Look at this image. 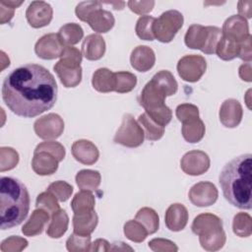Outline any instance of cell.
Masks as SVG:
<instances>
[{"instance_id":"1","label":"cell","mask_w":252,"mask_h":252,"mask_svg":"<svg viewBox=\"0 0 252 252\" xmlns=\"http://www.w3.org/2000/svg\"><path fill=\"white\" fill-rule=\"evenodd\" d=\"M58 88L43 66L27 64L14 69L2 84V98L8 108L22 117H35L56 102Z\"/></svg>"},{"instance_id":"2","label":"cell","mask_w":252,"mask_h":252,"mask_svg":"<svg viewBox=\"0 0 252 252\" xmlns=\"http://www.w3.org/2000/svg\"><path fill=\"white\" fill-rule=\"evenodd\" d=\"M252 156L240 155L221 169L219 182L223 197L232 206L250 210L252 207Z\"/></svg>"},{"instance_id":"3","label":"cell","mask_w":252,"mask_h":252,"mask_svg":"<svg viewBox=\"0 0 252 252\" xmlns=\"http://www.w3.org/2000/svg\"><path fill=\"white\" fill-rule=\"evenodd\" d=\"M30 194L27 187L13 177L0 179V220L1 229L21 224L30 211Z\"/></svg>"},{"instance_id":"4","label":"cell","mask_w":252,"mask_h":252,"mask_svg":"<svg viewBox=\"0 0 252 252\" xmlns=\"http://www.w3.org/2000/svg\"><path fill=\"white\" fill-rule=\"evenodd\" d=\"M183 15L177 10H168L163 12L158 19H155L153 25V33L158 41L170 42L178 31L183 26Z\"/></svg>"},{"instance_id":"5","label":"cell","mask_w":252,"mask_h":252,"mask_svg":"<svg viewBox=\"0 0 252 252\" xmlns=\"http://www.w3.org/2000/svg\"><path fill=\"white\" fill-rule=\"evenodd\" d=\"M145 133L141 125L134 119L133 115L126 113L123 115L122 122L113 138L115 144L128 148H137L144 142Z\"/></svg>"},{"instance_id":"6","label":"cell","mask_w":252,"mask_h":252,"mask_svg":"<svg viewBox=\"0 0 252 252\" xmlns=\"http://www.w3.org/2000/svg\"><path fill=\"white\" fill-rule=\"evenodd\" d=\"M179 77L189 83L199 81L207 70V62L202 55L189 54L179 59L177 63Z\"/></svg>"},{"instance_id":"7","label":"cell","mask_w":252,"mask_h":252,"mask_svg":"<svg viewBox=\"0 0 252 252\" xmlns=\"http://www.w3.org/2000/svg\"><path fill=\"white\" fill-rule=\"evenodd\" d=\"M33 129L37 137L52 140L60 137L64 131V121L56 113H48L35 120Z\"/></svg>"},{"instance_id":"8","label":"cell","mask_w":252,"mask_h":252,"mask_svg":"<svg viewBox=\"0 0 252 252\" xmlns=\"http://www.w3.org/2000/svg\"><path fill=\"white\" fill-rule=\"evenodd\" d=\"M53 69L65 88L77 87L82 81V67L80 63L60 58Z\"/></svg>"},{"instance_id":"9","label":"cell","mask_w":252,"mask_h":252,"mask_svg":"<svg viewBox=\"0 0 252 252\" xmlns=\"http://www.w3.org/2000/svg\"><path fill=\"white\" fill-rule=\"evenodd\" d=\"M209 156L199 150L187 152L180 160L181 169L188 175L197 176L205 173L210 167Z\"/></svg>"},{"instance_id":"10","label":"cell","mask_w":252,"mask_h":252,"mask_svg":"<svg viewBox=\"0 0 252 252\" xmlns=\"http://www.w3.org/2000/svg\"><path fill=\"white\" fill-rule=\"evenodd\" d=\"M219 192L216 185L210 181H200L194 184L188 193L190 202L197 207H208L216 203Z\"/></svg>"},{"instance_id":"11","label":"cell","mask_w":252,"mask_h":252,"mask_svg":"<svg viewBox=\"0 0 252 252\" xmlns=\"http://www.w3.org/2000/svg\"><path fill=\"white\" fill-rule=\"evenodd\" d=\"M65 45L61 42L57 33H47L42 35L34 45L35 54L45 60L55 59L61 56Z\"/></svg>"},{"instance_id":"12","label":"cell","mask_w":252,"mask_h":252,"mask_svg":"<svg viewBox=\"0 0 252 252\" xmlns=\"http://www.w3.org/2000/svg\"><path fill=\"white\" fill-rule=\"evenodd\" d=\"M53 17L52 7L44 1H32L26 11V18L31 27L39 29L49 25Z\"/></svg>"},{"instance_id":"13","label":"cell","mask_w":252,"mask_h":252,"mask_svg":"<svg viewBox=\"0 0 252 252\" xmlns=\"http://www.w3.org/2000/svg\"><path fill=\"white\" fill-rule=\"evenodd\" d=\"M86 23L89 24L94 32L104 33L113 28L115 19L111 12L102 9V4L98 1V5L87 17Z\"/></svg>"},{"instance_id":"14","label":"cell","mask_w":252,"mask_h":252,"mask_svg":"<svg viewBox=\"0 0 252 252\" xmlns=\"http://www.w3.org/2000/svg\"><path fill=\"white\" fill-rule=\"evenodd\" d=\"M165 97L166 95L150 81L145 85L138 100L146 112H152L166 106L164 103Z\"/></svg>"},{"instance_id":"15","label":"cell","mask_w":252,"mask_h":252,"mask_svg":"<svg viewBox=\"0 0 252 252\" xmlns=\"http://www.w3.org/2000/svg\"><path fill=\"white\" fill-rule=\"evenodd\" d=\"M243 116V110L240 102L234 98L225 99L220 108V121L227 128L237 127Z\"/></svg>"},{"instance_id":"16","label":"cell","mask_w":252,"mask_h":252,"mask_svg":"<svg viewBox=\"0 0 252 252\" xmlns=\"http://www.w3.org/2000/svg\"><path fill=\"white\" fill-rule=\"evenodd\" d=\"M191 229L196 235L208 236L220 229H222V220L214 214H200L194 219Z\"/></svg>"},{"instance_id":"17","label":"cell","mask_w":252,"mask_h":252,"mask_svg":"<svg viewBox=\"0 0 252 252\" xmlns=\"http://www.w3.org/2000/svg\"><path fill=\"white\" fill-rule=\"evenodd\" d=\"M221 32L223 35L241 42L250 34L248 22L246 19L240 17L239 15H232L224 21Z\"/></svg>"},{"instance_id":"18","label":"cell","mask_w":252,"mask_h":252,"mask_svg":"<svg viewBox=\"0 0 252 252\" xmlns=\"http://www.w3.org/2000/svg\"><path fill=\"white\" fill-rule=\"evenodd\" d=\"M71 152L76 160L87 165H92L96 162L99 157L96 146L93 142L85 139L74 142Z\"/></svg>"},{"instance_id":"19","label":"cell","mask_w":252,"mask_h":252,"mask_svg":"<svg viewBox=\"0 0 252 252\" xmlns=\"http://www.w3.org/2000/svg\"><path fill=\"white\" fill-rule=\"evenodd\" d=\"M188 211L186 207L179 203L171 204L164 216L166 227L171 231H180L185 228L188 222Z\"/></svg>"},{"instance_id":"20","label":"cell","mask_w":252,"mask_h":252,"mask_svg":"<svg viewBox=\"0 0 252 252\" xmlns=\"http://www.w3.org/2000/svg\"><path fill=\"white\" fill-rule=\"evenodd\" d=\"M156 62L154 50L147 45H138L130 55L131 66L139 72H147L152 69Z\"/></svg>"},{"instance_id":"21","label":"cell","mask_w":252,"mask_h":252,"mask_svg":"<svg viewBox=\"0 0 252 252\" xmlns=\"http://www.w3.org/2000/svg\"><path fill=\"white\" fill-rule=\"evenodd\" d=\"M58 159L47 152L33 153L32 160V170L38 175H51L58 168Z\"/></svg>"},{"instance_id":"22","label":"cell","mask_w":252,"mask_h":252,"mask_svg":"<svg viewBox=\"0 0 252 252\" xmlns=\"http://www.w3.org/2000/svg\"><path fill=\"white\" fill-rule=\"evenodd\" d=\"M209 38V27L194 24L191 25L184 36V41L187 47L192 49H200L204 51Z\"/></svg>"},{"instance_id":"23","label":"cell","mask_w":252,"mask_h":252,"mask_svg":"<svg viewBox=\"0 0 252 252\" xmlns=\"http://www.w3.org/2000/svg\"><path fill=\"white\" fill-rule=\"evenodd\" d=\"M105 53V41L99 34H89L82 43V54L88 60H98Z\"/></svg>"},{"instance_id":"24","label":"cell","mask_w":252,"mask_h":252,"mask_svg":"<svg viewBox=\"0 0 252 252\" xmlns=\"http://www.w3.org/2000/svg\"><path fill=\"white\" fill-rule=\"evenodd\" d=\"M49 220V214L39 208H36L31 215L28 221L23 225L22 232L26 236H35L42 232L45 224Z\"/></svg>"},{"instance_id":"25","label":"cell","mask_w":252,"mask_h":252,"mask_svg":"<svg viewBox=\"0 0 252 252\" xmlns=\"http://www.w3.org/2000/svg\"><path fill=\"white\" fill-rule=\"evenodd\" d=\"M98 222V217L94 211L85 214H74L73 228L74 232L80 235H91Z\"/></svg>"},{"instance_id":"26","label":"cell","mask_w":252,"mask_h":252,"mask_svg":"<svg viewBox=\"0 0 252 252\" xmlns=\"http://www.w3.org/2000/svg\"><path fill=\"white\" fill-rule=\"evenodd\" d=\"M206 132L205 124L200 119V117L190 118L182 122L181 133L185 141L189 143H198L200 142Z\"/></svg>"},{"instance_id":"27","label":"cell","mask_w":252,"mask_h":252,"mask_svg":"<svg viewBox=\"0 0 252 252\" xmlns=\"http://www.w3.org/2000/svg\"><path fill=\"white\" fill-rule=\"evenodd\" d=\"M114 83V73L107 68H99L93 74L92 85L94 89L99 93L113 92Z\"/></svg>"},{"instance_id":"28","label":"cell","mask_w":252,"mask_h":252,"mask_svg":"<svg viewBox=\"0 0 252 252\" xmlns=\"http://www.w3.org/2000/svg\"><path fill=\"white\" fill-rule=\"evenodd\" d=\"M151 82L166 96L175 94L178 89V84L175 78L167 70H161L156 73L152 78Z\"/></svg>"},{"instance_id":"29","label":"cell","mask_w":252,"mask_h":252,"mask_svg":"<svg viewBox=\"0 0 252 252\" xmlns=\"http://www.w3.org/2000/svg\"><path fill=\"white\" fill-rule=\"evenodd\" d=\"M69 217L65 210H58L51 215L50 223L46 228V234L51 238H60L67 231Z\"/></svg>"},{"instance_id":"30","label":"cell","mask_w":252,"mask_h":252,"mask_svg":"<svg viewBox=\"0 0 252 252\" xmlns=\"http://www.w3.org/2000/svg\"><path fill=\"white\" fill-rule=\"evenodd\" d=\"M95 205L94 196L91 191L81 190L76 193L71 201V208L74 214H85L94 211Z\"/></svg>"},{"instance_id":"31","label":"cell","mask_w":252,"mask_h":252,"mask_svg":"<svg viewBox=\"0 0 252 252\" xmlns=\"http://www.w3.org/2000/svg\"><path fill=\"white\" fill-rule=\"evenodd\" d=\"M57 34L65 46H72L83 38L84 31L79 24L68 23L60 28Z\"/></svg>"},{"instance_id":"32","label":"cell","mask_w":252,"mask_h":252,"mask_svg":"<svg viewBox=\"0 0 252 252\" xmlns=\"http://www.w3.org/2000/svg\"><path fill=\"white\" fill-rule=\"evenodd\" d=\"M101 181L100 173L97 170L82 169L76 174V183L81 190L95 191Z\"/></svg>"},{"instance_id":"33","label":"cell","mask_w":252,"mask_h":252,"mask_svg":"<svg viewBox=\"0 0 252 252\" xmlns=\"http://www.w3.org/2000/svg\"><path fill=\"white\" fill-rule=\"evenodd\" d=\"M239 43L240 42L234 40L233 38L222 34L216 49L218 57L224 61H229L235 57H238Z\"/></svg>"},{"instance_id":"34","label":"cell","mask_w":252,"mask_h":252,"mask_svg":"<svg viewBox=\"0 0 252 252\" xmlns=\"http://www.w3.org/2000/svg\"><path fill=\"white\" fill-rule=\"evenodd\" d=\"M135 220L144 225L149 234H153L158 231L159 226V218L158 213L149 207L140 209L135 217Z\"/></svg>"},{"instance_id":"35","label":"cell","mask_w":252,"mask_h":252,"mask_svg":"<svg viewBox=\"0 0 252 252\" xmlns=\"http://www.w3.org/2000/svg\"><path fill=\"white\" fill-rule=\"evenodd\" d=\"M138 122L143 128L147 140L157 141L159 140L164 134V127L155 122L146 112L139 115Z\"/></svg>"},{"instance_id":"36","label":"cell","mask_w":252,"mask_h":252,"mask_svg":"<svg viewBox=\"0 0 252 252\" xmlns=\"http://www.w3.org/2000/svg\"><path fill=\"white\" fill-rule=\"evenodd\" d=\"M114 92L125 94L131 92L137 85V77L133 73L120 71L114 73Z\"/></svg>"},{"instance_id":"37","label":"cell","mask_w":252,"mask_h":252,"mask_svg":"<svg viewBox=\"0 0 252 252\" xmlns=\"http://www.w3.org/2000/svg\"><path fill=\"white\" fill-rule=\"evenodd\" d=\"M232 230L239 237H248L252 233V219L247 213H238L232 221Z\"/></svg>"},{"instance_id":"38","label":"cell","mask_w":252,"mask_h":252,"mask_svg":"<svg viewBox=\"0 0 252 252\" xmlns=\"http://www.w3.org/2000/svg\"><path fill=\"white\" fill-rule=\"evenodd\" d=\"M123 231L129 240L137 243L143 242L149 234L144 225L136 220H130L126 221L123 227Z\"/></svg>"},{"instance_id":"39","label":"cell","mask_w":252,"mask_h":252,"mask_svg":"<svg viewBox=\"0 0 252 252\" xmlns=\"http://www.w3.org/2000/svg\"><path fill=\"white\" fill-rule=\"evenodd\" d=\"M226 236L222 229H220L208 236H199V241L203 249L207 251H218L225 244Z\"/></svg>"},{"instance_id":"40","label":"cell","mask_w":252,"mask_h":252,"mask_svg":"<svg viewBox=\"0 0 252 252\" xmlns=\"http://www.w3.org/2000/svg\"><path fill=\"white\" fill-rule=\"evenodd\" d=\"M155 22V18L152 16H141L135 27V32L138 37H140L143 40H154L155 36L153 33V25Z\"/></svg>"},{"instance_id":"41","label":"cell","mask_w":252,"mask_h":252,"mask_svg":"<svg viewBox=\"0 0 252 252\" xmlns=\"http://www.w3.org/2000/svg\"><path fill=\"white\" fill-rule=\"evenodd\" d=\"M91 236L72 233L67 241L66 248L70 252H86L91 250Z\"/></svg>"},{"instance_id":"42","label":"cell","mask_w":252,"mask_h":252,"mask_svg":"<svg viewBox=\"0 0 252 252\" xmlns=\"http://www.w3.org/2000/svg\"><path fill=\"white\" fill-rule=\"evenodd\" d=\"M35 206L36 208L46 211L49 215H53L58 210H60V206L58 204L57 198L47 190L45 192L40 193L36 197Z\"/></svg>"},{"instance_id":"43","label":"cell","mask_w":252,"mask_h":252,"mask_svg":"<svg viewBox=\"0 0 252 252\" xmlns=\"http://www.w3.org/2000/svg\"><path fill=\"white\" fill-rule=\"evenodd\" d=\"M19 162V154L10 147L0 148V171L13 169Z\"/></svg>"},{"instance_id":"44","label":"cell","mask_w":252,"mask_h":252,"mask_svg":"<svg viewBox=\"0 0 252 252\" xmlns=\"http://www.w3.org/2000/svg\"><path fill=\"white\" fill-rule=\"evenodd\" d=\"M48 192L52 193L58 201L60 202H65L67 201L72 193H73V187L66 181L58 180L55 182H52L46 189Z\"/></svg>"},{"instance_id":"45","label":"cell","mask_w":252,"mask_h":252,"mask_svg":"<svg viewBox=\"0 0 252 252\" xmlns=\"http://www.w3.org/2000/svg\"><path fill=\"white\" fill-rule=\"evenodd\" d=\"M38 152H47L50 155L54 156L58 159V161L63 160L66 155L65 148L63 147V145L55 141H46L38 144L35 147L33 153H38Z\"/></svg>"},{"instance_id":"46","label":"cell","mask_w":252,"mask_h":252,"mask_svg":"<svg viewBox=\"0 0 252 252\" xmlns=\"http://www.w3.org/2000/svg\"><path fill=\"white\" fill-rule=\"evenodd\" d=\"M27 239L20 236H10L1 242L0 250L2 252H19L28 246Z\"/></svg>"},{"instance_id":"47","label":"cell","mask_w":252,"mask_h":252,"mask_svg":"<svg viewBox=\"0 0 252 252\" xmlns=\"http://www.w3.org/2000/svg\"><path fill=\"white\" fill-rule=\"evenodd\" d=\"M222 36L221 30L215 26H209V39L207 45L204 49L205 54H214L216 53L217 46Z\"/></svg>"},{"instance_id":"48","label":"cell","mask_w":252,"mask_h":252,"mask_svg":"<svg viewBox=\"0 0 252 252\" xmlns=\"http://www.w3.org/2000/svg\"><path fill=\"white\" fill-rule=\"evenodd\" d=\"M177 119L182 123L190 118L199 117V108L192 103H181L175 109Z\"/></svg>"},{"instance_id":"49","label":"cell","mask_w":252,"mask_h":252,"mask_svg":"<svg viewBox=\"0 0 252 252\" xmlns=\"http://www.w3.org/2000/svg\"><path fill=\"white\" fill-rule=\"evenodd\" d=\"M148 244L155 252H176L178 250V247L173 241L164 238H154Z\"/></svg>"},{"instance_id":"50","label":"cell","mask_w":252,"mask_h":252,"mask_svg":"<svg viewBox=\"0 0 252 252\" xmlns=\"http://www.w3.org/2000/svg\"><path fill=\"white\" fill-rule=\"evenodd\" d=\"M127 5L129 9L134 12L135 14L138 15H145L147 13H150L154 6H155V1H128Z\"/></svg>"},{"instance_id":"51","label":"cell","mask_w":252,"mask_h":252,"mask_svg":"<svg viewBox=\"0 0 252 252\" xmlns=\"http://www.w3.org/2000/svg\"><path fill=\"white\" fill-rule=\"evenodd\" d=\"M251 34L248 35L246 39L239 43V52L238 57L246 62H250L252 59V52H251Z\"/></svg>"},{"instance_id":"52","label":"cell","mask_w":252,"mask_h":252,"mask_svg":"<svg viewBox=\"0 0 252 252\" xmlns=\"http://www.w3.org/2000/svg\"><path fill=\"white\" fill-rule=\"evenodd\" d=\"M82 55H83L82 52L78 48H76L74 46H65L60 58L69 59V60H72V61H75V62H78L81 64Z\"/></svg>"},{"instance_id":"53","label":"cell","mask_w":252,"mask_h":252,"mask_svg":"<svg viewBox=\"0 0 252 252\" xmlns=\"http://www.w3.org/2000/svg\"><path fill=\"white\" fill-rule=\"evenodd\" d=\"M0 16H1V24H5V23H9L11 21V19L14 16V8L8 6L7 4H5L3 1L0 2Z\"/></svg>"},{"instance_id":"54","label":"cell","mask_w":252,"mask_h":252,"mask_svg":"<svg viewBox=\"0 0 252 252\" xmlns=\"http://www.w3.org/2000/svg\"><path fill=\"white\" fill-rule=\"evenodd\" d=\"M252 2L251 1H239L237 4V9L239 16L242 18H251L252 16Z\"/></svg>"},{"instance_id":"55","label":"cell","mask_w":252,"mask_h":252,"mask_svg":"<svg viewBox=\"0 0 252 252\" xmlns=\"http://www.w3.org/2000/svg\"><path fill=\"white\" fill-rule=\"evenodd\" d=\"M110 250V243L102 238L95 239L92 245H91V250L90 251H99V252H105Z\"/></svg>"},{"instance_id":"56","label":"cell","mask_w":252,"mask_h":252,"mask_svg":"<svg viewBox=\"0 0 252 252\" xmlns=\"http://www.w3.org/2000/svg\"><path fill=\"white\" fill-rule=\"evenodd\" d=\"M251 63L250 62H246L244 64H242L239 67V77L241 78V80L245 81V82H251L252 79V71H251Z\"/></svg>"},{"instance_id":"57","label":"cell","mask_w":252,"mask_h":252,"mask_svg":"<svg viewBox=\"0 0 252 252\" xmlns=\"http://www.w3.org/2000/svg\"><path fill=\"white\" fill-rule=\"evenodd\" d=\"M113 250V251H117V250H130V251H133V249L126 245L124 242H113L110 244V251Z\"/></svg>"},{"instance_id":"58","label":"cell","mask_w":252,"mask_h":252,"mask_svg":"<svg viewBox=\"0 0 252 252\" xmlns=\"http://www.w3.org/2000/svg\"><path fill=\"white\" fill-rule=\"evenodd\" d=\"M103 5H110L113 7L114 10H122L125 6V2L123 1H106V2H101Z\"/></svg>"},{"instance_id":"59","label":"cell","mask_w":252,"mask_h":252,"mask_svg":"<svg viewBox=\"0 0 252 252\" xmlns=\"http://www.w3.org/2000/svg\"><path fill=\"white\" fill-rule=\"evenodd\" d=\"M5 4H7L8 6L16 9L17 7H19L20 5L23 4V1H3Z\"/></svg>"}]
</instances>
